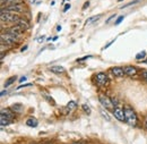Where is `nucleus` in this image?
<instances>
[{
	"instance_id": "f257e3e1",
	"label": "nucleus",
	"mask_w": 147,
	"mask_h": 144,
	"mask_svg": "<svg viewBox=\"0 0 147 144\" xmlns=\"http://www.w3.org/2000/svg\"><path fill=\"white\" fill-rule=\"evenodd\" d=\"M0 40H1V51H5V47L9 48V47H13L16 42H18L17 36L9 34V33H2Z\"/></svg>"
},
{
	"instance_id": "f03ea898",
	"label": "nucleus",
	"mask_w": 147,
	"mask_h": 144,
	"mask_svg": "<svg viewBox=\"0 0 147 144\" xmlns=\"http://www.w3.org/2000/svg\"><path fill=\"white\" fill-rule=\"evenodd\" d=\"M125 116H126V123L128 124L129 126L136 127L138 124V118L137 115L135 112V110L130 107H126L125 108Z\"/></svg>"
},
{
	"instance_id": "7ed1b4c3",
	"label": "nucleus",
	"mask_w": 147,
	"mask_h": 144,
	"mask_svg": "<svg viewBox=\"0 0 147 144\" xmlns=\"http://www.w3.org/2000/svg\"><path fill=\"white\" fill-rule=\"evenodd\" d=\"M1 24L3 25L5 23H14L16 24L17 20H18L19 16L15 13H11V12H6V10H1Z\"/></svg>"
},
{
	"instance_id": "20e7f679",
	"label": "nucleus",
	"mask_w": 147,
	"mask_h": 144,
	"mask_svg": "<svg viewBox=\"0 0 147 144\" xmlns=\"http://www.w3.org/2000/svg\"><path fill=\"white\" fill-rule=\"evenodd\" d=\"M98 101L102 105V107L104 109H107V110H112L113 111V109L115 108L112 99L109 98L108 95H105V94H100L98 95Z\"/></svg>"
},
{
	"instance_id": "39448f33",
	"label": "nucleus",
	"mask_w": 147,
	"mask_h": 144,
	"mask_svg": "<svg viewBox=\"0 0 147 144\" xmlns=\"http://www.w3.org/2000/svg\"><path fill=\"white\" fill-rule=\"evenodd\" d=\"M1 10H6V12H11L15 14H19L24 12V6L23 3H11V5H6V6H1Z\"/></svg>"
},
{
	"instance_id": "423d86ee",
	"label": "nucleus",
	"mask_w": 147,
	"mask_h": 144,
	"mask_svg": "<svg viewBox=\"0 0 147 144\" xmlns=\"http://www.w3.org/2000/svg\"><path fill=\"white\" fill-rule=\"evenodd\" d=\"M95 81H96V84L100 85V86H105L108 83H109V77L105 73H97L95 75Z\"/></svg>"
},
{
	"instance_id": "0eeeda50",
	"label": "nucleus",
	"mask_w": 147,
	"mask_h": 144,
	"mask_svg": "<svg viewBox=\"0 0 147 144\" xmlns=\"http://www.w3.org/2000/svg\"><path fill=\"white\" fill-rule=\"evenodd\" d=\"M113 116L114 118H117L120 122H126V116H125V109H122L121 107H115L113 109Z\"/></svg>"
},
{
	"instance_id": "6e6552de",
	"label": "nucleus",
	"mask_w": 147,
	"mask_h": 144,
	"mask_svg": "<svg viewBox=\"0 0 147 144\" xmlns=\"http://www.w3.org/2000/svg\"><path fill=\"white\" fill-rule=\"evenodd\" d=\"M6 33H9V34H13V35L19 37V36L23 35L24 31H23V30H22L19 26H17V25H14V26H11V27L7 29V30H6Z\"/></svg>"
},
{
	"instance_id": "1a4fd4ad",
	"label": "nucleus",
	"mask_w": 147,
	"mask_h": 144,
	"mask_svg": "<svg viewBox=\"0 0 147 144\" xmlns=\"http://www.w3.org/2000/svg\"><path fill=\"white\" fill-rule=\"evenodd\" d=\"M15 25L19 26L23 31H27V30H30V23H28V20H27L26 18H19Z\"/></svg>"
},
{
	"instance_id": "9d476101",
	"label": "nucleus",
	"mask_w": 147,
	"mask_h": 144,
	"mask_svg": "<svg viewBox=\"0 0 147 144\" xmlns=\"http://www.w3.org/2000/svg\"><path fill=\"white\" fill-rule=\"evenodd\" d=\"M110 72L112 73V75L114 77H122L125 75L123 72V68L122 67H119V66H115V67H112L110 69Z\"/></svg>"
},
{
	"instance_id": "9b49d317",
	"label": "nucleus",
	"mask_w": 147,
	"mask_h": 144,
	"mask_svg": "<svg viewBox=\"0 0 147 144\" xmlns=\"http://www.w3.org/2000/svg\"><path fill=\"white\" fill-rule=\"evenodd\" d=\"M123 72H125V75L127 76H135L137 74V68L134 66H125Z\"/></svg>"
},
{
	"instance_id": "f8f14e48",
	"label": "nucleus",
	"mask_w": 147,
	"mask_h": 144,
	"mask_svg": "<svg viewBox=\"0 0 147 144\" xmlns=\"http://www.w3.org/2000/svg\"><path fill=\"white\" fill-rule=\"evenodd\" d=\"M49 71H50V72H52L53 74H57V75L66 73V69H65L62 66H51V67L49 68Z\"/></svg>"
},
{
	"instance_id": "ddd939ff",
	"label": "nucleus",
	"mask_w": 147,
	"mask_h": 144,
	"mask_svg": "<svg viewBox=\"0 0 147 144\" xmlns=\"http://www.w3.org/2000/svg\"><path fill=\"white\" fill-rule=\"evenodd\" d=\"M11 122H13V120H11L10 118H8L7 116H5V115H2V113H1V116H0V125H1V127L8 126Z\"/></svg>"
},
{
	"instance_id": "4468645a",
	"label": "nucleus",
	"mask_w": 147,
	"mask_h": 144,
	"mask_svg": "<svg viewBox=\"0 0 147 144\" xmlns=\"http://www.w3.org/2000/svg\"><path fill=\"white\" fill-rule=\"evenodd\" d=\"M2 115H5V116H7L8 118H10L11 120L15 118V115H14V111L11 110V109H1V111H0Z\"/></svg>"
},
{
	"instance_id": "2eb2a0df",
	"label": "nucleus",
	"mask_w": 147,
	"mask_h": 144,
	"mask_svg": "<svg viewBox=\"0 0 147 144\" xmlns=\"http://www.w3.org/2000/svg\"><path fill=\"white\" fill-rule=\"evenodd\" d=\"M10 109H11L14 112L22 113V112H23V109H24V107H23V105H20V103H15V105H13V106L10 107Z\"/></svg>"
},
{
	"instance_id": "dca6fc26",
	"label": "nucleus",
	"mask_w": 147,
	"mask_h": 144,
	"mask_svg": "<svg viewBox=\"0 0 147 144\" xmlns=\"http://www.w3.org/2000/svg\"><path fill=\"white\" fill-rule=\"evenodd\" d=\"M26 125L28 127H36L37 125H38V122H37L36 118L31 117V118H28V119L26 120Z\"/></svg>"
},
{
	"instance_id": "f3484780",
	"label": "nucleus",
	"mask_w": 147,
	"mask_h": 144,
	"mask_svg": "<svg viewBox=\"0 0 147 144\" xmlns=\"http://www.w3.org/2000/svg\"><path fill=\"white\" fill-rule=\"evenodd\" d=\"M76 108H77V102H76V101L71 100V101H69V102L67 103V109H68L69 111H74Z\"/></svg>"
},
{
	"instance_id": "a211bd4d",
	"label": "nucleus",
	"mask_w": 147,
	"mask_h": 144,
	"mask_svg": "<svg viewBox=\"0 0 147 144\" xmlns=\"http://www.w3.org/2000/svg\"><path fill=\"white\" fill-rule=\"evenodd\" d=\"M17 79V77L16 76H11V77H9L8 79H6V82H5V88H8V86H10Z\"/></svg>"
},
{
	"instance_id": "6ab92c4d",
	"label": "nucleus",
	"mask_w": 147,
	"mask_h": 144,
	"mask_svg": "<svg viewBox=\"0 0 147 144\" xmlns=\"http://www.w3.org/2000/svg\"><path fill=\"white\" fill-rule=\"evenodd\" d=\"M101 17H102V14H98V15H96V16H93V17H91L88 20H86V23H85V24H86V25H87V24H91V23L95 22V20H98Z\"/></svg>"
},
{
	"instance_id": "aec40b11",
	"label": "nucleus",
	"mask_w": 147,
	"mask_h": 144,
	"mask_svg": "<svg viewBox=\"0 0 147 144\" xmlns=\"http://www.w3.org/2000/svg\"><path fill=\"white\" fill-rule=\"evenodd\" d=\"M100 113L108 120V122H110L111 120V118H110V116H109V113L107 112V109H101V111H100Z\"/></svg>"
},
{
	"instance_id": "412c9836",
	"label": "nucleus",
	"mask_w": 147,
	"mask_h": 144,
	"mask_svg": "<svg viewBox=\"0 0 147 144\" xmlns=\"http://www.w3.org/2000/svg\"><path fill=\"white\" fill-rule=\"evenodd\" d=\"M145 57H146V51H142V52H139V54H136V59H137V60L144 59Z\"/></svg>"
},
{
	"instance_id": "4be33fe9",
	"label": "nucleus",
	"mask_w": 147,
	"mask_h": 144,
	"mask_svg": "<svg viewBox=\"0 0 147 144\" xmlns=\"http://www.w3.org/2000/svg\"><path fill=\"white\" fill-rule=\"evenodd\" d=\"M82 109H83V110H84V112H86L87 115H90V113H91V108H90L87 105H85V103H84V105H82Z\"/></svg>"
},
{
	"instance_id": "5701e85b",
	"label": "nucleus",
	"mask_w": 147,
	"mask_h": 144,
	"mask_svg": "<svg viewBox=\"0 0 147 144\" xmlns=\"http://www.w3.org/2000/svg\"><path fill=\"white\" fill-rule=\"evenodd\" d=\"M139 2V0H135V1H131V2H128L127 5H125L121 9H123V8H127V7H129V6H132V5H136V3H138Z\"/></svg>"
},
{
	"instance_id": "b1692460",
	"label": "nucleus",
	"mask_w": 147,
	"mask_h": 144,
	"mask_svg": "<svg viewBox=\"0 0 147 144\" xmlns=\"http://www.w3.org/2000/svg\"><path fill=\"white\" fill-rule=\"evenodd\" d=\"M123 19H125V16H119V17H118V19L115 20V23H114V24H115V25H119V24H120V23H121Z\"/></svg>"
},
{
	"instance_id": "393cba45",
	"label": "nucleus",
	"mask_w": 147,
	"mask_h": 144,
	"mask_svg": "<svg viewBox=\"0 0 147 144\" xmlns=\"http://www.w3.org/2000/svg\"><path fill=\"white\" fill-rule=\"evenodd\" d=\"M28 86H32V84H31V83H28V84H22V85H19L18 88H17V90L24 89V88H28Z\"/></svg>"
},
{
	"instance_id": "a878e982",
	"label": "nucleus",
	"mask_w": 147,
	"mask_h": 144,
	"mask_svg": "<svg viewBox=\"0 0 147 144\" xmlns=\"http://www.w3.org/2000/svg\"><path fill=\"white\" fill-rule=\"evenodd\" d=\"M71 8V6H70V3H67L66 6H65V8H63V13H67L69 9Z\"/></svg>"
},
{
	"instance_id": "bb28decb",
	"label": "nucleus",
	"mask_w": 147,
	"mask_h": 144,
	"mask_svg": "<svg viewBox=\"0 0 147 144\" xmlns=\"http://www.w3.org/2000/svg\"><path fill=\"white\" fill-rule=\"evenodd\" d=\"M26 79H27V77H26V76H23V77H20V78H19V83H23V82H26Z\"/></svg>"
},
{
	"instance_id": "cd10ccee",
	"label": "nucleus",
	"mask_w": 147,
	"mask_h": 144,
	"mask_svg": "<svg viewBox=\"0 0 147 144\" xmlns=\"http://www.w3.org/2000/svg\"><path fill=\"white\" fill-rule=\"evenodd\" d=\"M114 41H115V39H114V40H112L111 42H109V43H108V44H107V46H105V47H104L103 49H108V48L110 47V46H111V44H112V43H113V42H114Z\"/></svg>"
},
{
	"instance_id": "c85d7f7f",
	"label": "nucleus",
	"mask_w": 147,
	"mask_h": 144,
	"mask_svg": "<svg viewBox=\"0 0 147 144\" xmlns=\"http://www.w3.org/2000/svg\"><path fill=\"white\" fill-rule=\"evenodd\" d=\"M142 76H143L144 79H147V71H144V72L142 73Z\"/></svg>"
},
{
	"instance_id": "c756f323",
	"label": "nucleus",
	"mask_w": 147,
	"mask_h": 144,
	"mask_svg": "<svg viewBox=\"0 0 147 144\" xmlns=\"http://www.w3.org/2000/svg\"><path fill=\"white\" fill-rule=\"evenodd\" d=\"M90 6V1H86L85 3H84V6H83V9H85L86 7H88Z\"/></svg>"
},
{
	"instance_id": "7c9ffc66",
	"label": "nucleus",
	"mask_w": 147,
	"mask_h": 144,
	"mask_svg": "<svg viewBox=\"0 0 147 144\" xmlns=\"http://www.w3.org/2000/svg\"><path fill=\"white\" fill-rule=\"evenodd\" d=\"M113 18H115V15H112V16H111V17L109 18V19H108V20H107V22H105V23H110L111 20H112V19H113Z\"/></svg>"
},
{
	"instance_id": "2f4dec72",
	"label": "nucleus",
	"mask_w": 147,
	"mask_h": 144,
	"mask_svg": "<svg viewBox=\"0 0 147 144\" xmlns=\"http://www.w3.org/2000/svg\"><path fill=\"white\" fill-rule=\"evenodd\" d=\"M7 93H8V91H7V90H3L2 92H1V96H3V95H5V94H7Z\"/></svg>"
},
{
	"instance_id": "473e14b6",
	"label": "nucleus",
	"mask_w": 147,
	"mask_h": 144,
	"mask_svg": "<svg viewBox=\"0 0 147 144\" xmlns=\"http://www.w3.org/2000/svg\"><path fill=\"white\" fill-rule=\"evenodd\" d=\"M44 39H45V37H44V36H42V37H38V39H37V41H38V42H42Z\"/></svg>"
},
{
	"instance_id": "72a5a7b5",
	"label": "nucleus",
	"mask_w": 147,
	"mask_h": 144,
	"mask_svg": "<svg viewBox=\"0 0 147 144\" xmlns=\"http://www.w3.org/2000/svg\"><path fill=\"white\" fill-rule=\"evenodd\" d=\"M144 127H145V128L147 129V118L145 119V123H144Z\"/></svg>"
},
{
	"instance_id": "f704fd0d",
	"label": "nucleus",
	"mask_w": 147,
	"mask_h": 144,
	"mask_svg": "<svg viewBox=\"0 0 147 144\" xmlns=\"http://www.w3.org/2000/svg\"><path fill=\"white\" fill-rule=\"evenodd\" d=\"M61 29H62V27H61L60 25H59V26H57V31H61Z\"/></svg>"
},
{
	"instance_id": "c9c22d12",
	"label": "nucleus",
	"mask_w": 147,
	"mask_h": 144,
	"mask_svg": "<svg viewBox=\"0 0 147 144\" xmlns=\"http://www.w3.org/2000/svg\"><path fill=\"white\" fill-rule=\"evenodd\" d=\"M26 49H27V46H25V47H23V48H22V51H25Z\"/></svg>"
},
{
	"instance_id": "e433bc0d",
	"label": "nucleus",
	"mask_w": 147,
	"mask_h": 144,
	"mask_svg": "<svg viewBox=\"0 0 147 144\" xmlns=\"http://www.w3.org/2000/svg\"><path fill=\"white\" fill-rule=\"evenodd\" d=\"M118 1H119V2H120V1H123V0H118Z\"/></svg>"
},
{
	"instance_id": "4c0bfd02",
	"label": "nucleus",
	"mask_w": 147,
	"mask_h": 144,
	"mask_svg": "<svg viewBox=\"0 0 147 144\" xmlns=\"http://www.w3.org/2000/svg\"><path fill=\"white\" fill-rule=\"evenodd\" d=\"M65 1H69V0H65Z\"/></svg>"
},
{
	"instance_id": "58836bf2",
	"label": "nucleus",
	"mask_w": 147,
	"mask_h": 144,
	"mask_svg": "<svg viewBox=\"0 0 147 144\" xmlns=\"http://www.w3.org/2000/svg\"><path fill=\"white\" fill-rule=\"evenodd\" d=\"M145 81H146V83H147V79H145Z\"/></svg>"
},
{
	"instance_id": "ea45409f",
	"label": "nucleus",
	"mask_w": 147,
	"mask_h": 144,
	"mask_svg": "<svg viewBox=\"0 0 147 144\" xmlns=\"http://www.w3.org/2000/svg\"><path fill=\"white\" fill-rule=\"evenodd\" d=\"M32 1H35V0H32Z\"/></svg>"
}]
</instances>
